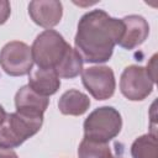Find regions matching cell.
Returning a JSON list of instances; mask_svg holds the SVG:
<instances>
[{"label": "cell", "mask_w": 158, "mask_h": 158, "mask_svg": "<svg viewBox=\"0 0 158 158\" xmlns=\"http://www.w3.org/2000/svg\"><path fill=\"white\" fill-rule=\"evenodd\" d=\"M10 14H11L10 2L6 0H0V25L7 21V19L10 17Z\"/></svg>", "instance_id": "2e32d148"}, {"label": "cell", "mask_w": 158, "mask_h": 158, "mask_svg": "<svg viewBox=\"0 0 158 158\" xmlns=\"http://www.w3.org/2000/svg\"><path fill=\"white\" fill-rule=\"evenodd\" d=\"M69 47L59 32L46 30L36 37L31 47L33 63L37 68L54 70Z\"/></svg>", "instance_id": "277c9868"}, {"label": "cell", "mask_w": 158, "mask_h": 158, "mask_svg": "<svg viewBox=\"0 0 158 158\" xmlns=\"http://www.w3.org/2000/svg\"><path fill=\"white\" fill-rule=\"evenodd\" d=\"M43 123V117L27 116L20 112L7 114L0 125V148H16L36 135Z\"/></svg>", "instance_id": "7a4b0ae2"}, {"label": "cell", "mask_w": 158, "mask_h": 158, "mask_svg": "<svg viewBox=\"0 0 158 158\" xmlns=\"http://www.w3.org/2000/svg\"><path fill=\"white\" fill-rule=\"evenodd\" d=\"M81 81L90 95L96 100L110 99L116 88L115 75L106 65H94L81 70Z\"/></svg>", "instance_id": "8992f818"}, {"label": "cell", "mask_w": 158, "mask_h": 158, "mask_svg": "<svg viewBox=\"0 0 158 158\" xmlns=\"http://www.w3.org/2000/svg\"><path fill=\"white\" fill-rule=\"evenodd\" d=\"M123 32L122 20L109 16L104 10H93L81 16L74 38L75 51L83 62H107Z\"/></svg>", "instance_id": "6da1fadb"}, {"label": "cell", "mask_w": 158, "mask_h": 158, "mask_svg": "<svg viewBox=\"0 0 158 158\" xmlns=\"http://www.w3.org/2000/svg\"><path fill=\"white\" fill-rule=\"evenodd\" d=\"M112 158H114V157H112Z\"/></svg>", "instance_id": "ffe728a7"}, {"label": "cell", "mask_w": 158, "mask_h": 158, "mask_svg": "<svg viewBox=\"0 0 158 158\" xmlns=\"http://www.w3.org/2000/svg\"><path fill=\"white\" fill-rule=\"evenodd\" d=\"M81 70H83V59L79 56V53L72 47L67 49L64 57L54 68V72L58 75V78H64V79L75 78L81 73Z\"/></svg>", "instance_id": "4fadbf2b"}, {"label": "cell", "mask_w": 158, "mask_h": 158, "mask_svg": "<svg viewBox=\"0 0 158 158\" xmlns=\"http://www.w3.org/2000/svg\"><path fill=\"white\" fill-rule=\"evenodd\" d=\"M154 83L149 78L146 68L130 65L125 68L120 78V90L131 101L144 100L153 90Z\"/></svg>", "instance_id": "52a82bcc"}, {"label": "cell", "mask_w": 158, "mask_h": 158, "mask_svg": "<svg viewBox=\"0 0 158 158\" xmlns=\"http://www.w3.org/2000/svg\"><path fill=\"white\" fill-rule=\"evenodd\" d=\"M0 158H17V154L12 149L0 148Z\"/></svg>", "instance_id": "ac0fdd59"}, {"label": "cell", "mask_w": 158, "mask_h": 158, "mask_svg": "<svg viewBox=\"0 0 158 158\" xmlns=\"http://www.w3.org/2000/svg\"><path fill=\"white\" fill-rule=\"evenodd\" d=\"M6 112H5V110H4V107L0 105V125L4 122V120H5V117H6Z\"/></svg>", "instance_id": "d6986e66"}, {"label": "cell", "mask_w": 158, "mask_h": 158, "mask_svg": "<svg viewBox=\"0 0 158 158\" xmlns=\"http://www.w3.org/2000/svg\"><path fill=\"white\" fill-rule=\"evenodd\" d=\"M146 70H147L149 78L152 79V81L154 83V81H156V78H157V74H156V70H157V54H154V56L152 57V59H151V62L148 63Z\"/></svg>", "instance_id": "e0dca14e"}, {"label": "cell", "mask_w": 158, "mask_h": 158, "mask_svg": "<svg viewBox=\"0 0 158 158\" xmlns=\"http://www.w3.org/2000/svg\"><path fill=\"white\" fill-rule=\"evenodd\" d=\"M84 137L107 143L115 138L122 127L120 112L112 106H102L95 109L84 121Z\"/></svg>", "instance_id": "3957f363"}, {"label": "cell", "mask_w": 158, "mask_h": 158, "mask_svg": "<svg viewBox=\"0 0 158 158\" xmlns=\"http://www.w3.org/2000/svg\"><path fill=\"white\" fill-rule=\"evenodd\" d=\"M132 158H158V146L154 135H143L131 146Z\"/></svg>", "instance_id": "5bb4252c"}, {"label": "cell", "mask_w": 158, "mask_h": 158, "mask_svg": "<svg viewBox=\"0 0 158 158\" xmlns=\"http://www.w3.org/2000/svg\"><path fill=\"white\" fill-rule=\"evenodd\" d=\"M28 15L36 25L51 28L60 22L63 6L57 0H35L28 4Z\"/></svg>", "instance_id": "ba28073f"}, {"label": "cell", "mask_w": 158, "mask_h": 158, "mask_svg": "<svg viewBox=\"0 0 158 158\" xmlns=\"http://www.w3.org/2000/svg\"><path fill=\"white\" fill-rule=\"evenodd\" d=\"M90 106V99L86 94L70 89L65 91L60 99L58 100V109L63 115H70V116H80Z\"/></svg>", "instance_id": "7c38bea8"}, {"label": "cell", "mask_w": 158, "mask_h": 158, "mask_svg": "<svg viewBox=\"0 0 158 158\" xmlns=\"http://www.w3.org/2000/svg\"><path fill=\"white\" fill-rule=\"evenodd\" d=\"M0 65L11 77L30 74L33 65L31 47L20 41L6 43L0 51Z\"/></svg>", "instance_id": "5b68a950"}, {"label": "cell", "mask_w": 158, "mask_h": 158, "mask_svg": "<svg viewBox=\"0 0 158 158\" xmlns=\"http://www.w3.org/2000/svg\"><path fill=\"white\" fill-rule=\"evenodd\" d=\"M48 104L49 100L47 96L37 94L28 85L20 88L15 95L16 111L27 116L43 117V114L48 107Z\"/></svg>", "instance_id": "30bf717a"}, {"label": "cell", "mask_w": 158, "mask_h": 158, "mask_svg": "<svg viewBox=\"0 0 158 158\" xmlns=\"http://www.w3.org/2000/svg\"><path fill=\"white\" fill-rule=\"evenodd\" d=\"M122 20L123 32L117 44L125 49H133L141 46L148 37L149 25L139 15H128Z\"/></svg>", "instance_id": "9c48e42d"}, {"label": "cell", "mask_w": 158, "mask_h": 158, "mask_svg": "<svg viewBox=\"0 0 158 158\" xmlns=\"http://www.w3.org/2000/svg\"><path fill=\"white\" fill-rule=\"evenodd\" d=\"M78 156L79 158H112V153L107 143L96 142L85 137L79 144Z\"/></svg>", "instance_id": "9a60e30c"}, {"label": "cell", "mask_w": 158, "mask_h": 158, "mask_svg": "<svg viewBox=\"0 0 158 158\" xmlns=\"http://www.w3.org/2000/svg\"><path fill=\"white\" fill-rule=\"evenodd\" d=\"M28 86L42 96H49L58 91L60 79L53 69H32L28 74Z\"/></svg>", "instance_id": "8fae6325"}]
</instances>
